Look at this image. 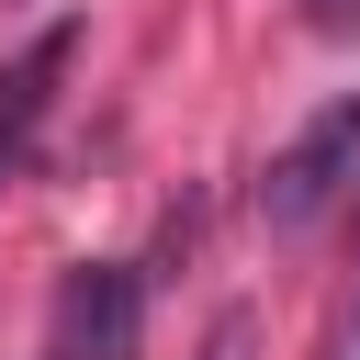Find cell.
Instances as JSON below:
<instances>
[{"label": "cell", "mask_w": 360, "mask_h": 360, "mask_svg": "<svg viewBox=\"0 0 360 360\" xmlns=\"http://www.w3.org/2000/svg\"><path fill=\"white\" fill-rule=\"evenodd\" d=\"M304 22L315 34H360V0H304Z\"/></svg>", "instance_id": "obj_6"}, {"label": "cell", "mask_w": 360, "mask_h": 360, "mask_svg": "<svg viewBox=\"0 0 360 360\" xmlns=\"http://www.w3.org/2000/svg\"><path fill=\"white\" fill-rule=\"evenodd\" d=\"M349 180H360V90H338V101L259 169V225H270V236H304V225L338 214Z\"/></svg>", "instance_id": "obj_1"}, {"label": "cell", "mask_w": 360, "mask_h": 360, "mask_svg": "<svg viewBox=\"0 0 360 360\" xmlns=\"http://www.w3.org/2000/svg\"><path fill=\"white\" fill-rule=\"evenodd\" d=\"M68 56H79V22H45V34L0 68V191H11V180H22V158H34V135H45V112H56Z\"/></svg>", "instance_id": "obj_3"}, {"label": "cell", "mask_w": 360, "mask_h": 360, "mask_svg": "<svg viewBox=\"0 0 360 360\" xmlns=\"http://www.w3.org/2000/svg\"><path fill=\"white\" fill-rule=\"evenodd\" d=\"M326 360H360V281H349V304H338V326H326Z\"/></svg>", "instance_id": "obj_5"}, {"label": "cell", "mask_w": 360, "mask_h": 360, "mask_svg": "<svg viewBox=\"0 0 360 360\" xmlns=\"http://www.w3.org/2000/svg\"><path fill=\"white\" fill-rule=\"evenodd\" d=\"M135 315H146V270L135 259H79L56 281L45 360H135Z\"/></svg>", "instance_id": "obj_2"}, {"label": "cell", "mask_w": 360, "mask_h": 360, "mask_svg": "<svg viewBox=\"0 0 360 360\" xmlns=\"http://www.w3.org/2000/svg\"><path fill=\"white\" fill-rule=\"evenodd\" d=\"M202 360H259V315H248V304H225V315L202 326Z\"/></svg>", "instance_id": "obj_4"}]
</instances>
